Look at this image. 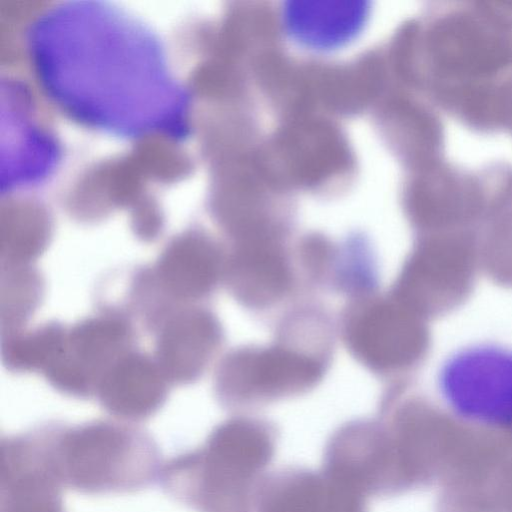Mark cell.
Returning a JSON list of instances; mask_svg holds the SVG:
<instances>
[{"instance_id": "52a82bcc", "label": "cell", "mask_w": 512, "mask_h": 512, "mask_svg": "<svg viewBox=\"0 0 512 512\" xmlns=\"http://www.w3.org/2000/svg\"><path fill=\"white\" fill-rule=\"evenodd\" d=\"M223 272L234 297L255 309L282 300L293 283L286 248L267 234L239 240L224 263Z\"/></svg>"}, {"instance_id": "ba28073f", "label": "cell", "mask_w": 512, "mask_h": 512, "mask_svg": "<svg viewBox=\"0 0 512 512\" xmlns=\"http://www.w3.org/2000/svg\"><path fill=\"white\" fill-rule=\"evenodd\" d=\"M102 315L65 333L62 349L46 370L53 383L64 390L83 392L98 373L125 347L130 336L126 324Z\"/></svg>"}, {"instance_id": "8fae6325", "label": "cell", "mask_w": 512, "mask_h": 512, "mask_svg": "<svg viewBox=\"0 0 512 512\" xmlns=\"http://www.w3.org/2000/svg\"><path fill=\"white\" fill-rule=\"evenodd\" d=\"M163 372L142 355L118 360L102 376L101 395L120 410H146L156 405L164 392Z\"/></svg>"}, {"instance_id": "7a4b0ae2", "label": "cell", "mask_w": 512, "mask_h": 512, "mask_svg": "<svg viewBox=\"0 0 512 512\" xmlns=\"http://www.w3.org/2000/svg\"><path fill=\"white\" fill-rule=\"evenodd\" d=\"M278 438L273 423L253 416H235L217 426L199 457L201 511L254 512Z\"/></svg>"}, {"instance_id": "6da1fadb", "label": "cell", "mask_w": 512, "mask_h": 512, "mask_svg": "<svg viewBox=\"0 0 512 512\" xmlns=\"http://www.w3.org/2000/svg\"><path fill=\"white\" fill-rule=\"evenodd\" d=\"M26 45L42 88L73 120L126 138L188 135V88L157 33L119 6L54 4L29 25Z\"/></svg>"}, {"instance_id": "277c9868", "label": "cell", "mask_w": 512, "mask_h": 512, "mask_svg": "<svg viewBox=\"0 0 512 512\" xmlns=\"http://www.w3.org/2000/svg\"><path fill=\"white\" fill-rule=\"evenodd\" d=\"M325 364L311 352L285 344L245 346L221 363L217 390L229 408H249L302 395L322 379Z\"/></svg>"}, {"instance_id": "30bf717a", "label": "cell", "mask_w": 512, "mask_h": 512, "mask_svg": "<svg viewBox=\"0 0 512 512\" xmlns=\"http://www.w3.org/2000/svg\"><path fill=\"white\" fill-rule=\"evenodd\" d=\"M219 248L194 239L166 248L158 266V276L166 290L180 298H199L208 294L224 271Z\"/></svg>"}, {"instance_id": "3957f363", "label": "cell", "mask_w": 512, "mask_h": 512, "mask_svg": "<svg viewBox=\"0 0 512 512\" xmlns=\"http://www.w3.org/2000/svg\"><path fill=\"white\" fill-rule=\"evenodd\" d=\"M437 385L458 419L489 430H512V348L495 343L460 348L442 363Z\"/></svg>"}, {"instance_id": "5b68a950", "label": "cell", "mask_w": 512, "mask_h": 512, "mask_svg": "<svg viewBox=\"0 0 512 512\" xmlns=\"http://www.w3.org/2000/svg\"><path fill=\"white\" fill-rule=\"evenodd\" d=\"M343 339L358 362L376 373L408 363L419 343L416 325L395 297H365L348 309Z\"/></svg>"}, {"instance_id": "9c48e42d", "label": "cell", "mask_w": 512, "mask_h": 512, "mask_svg": "<svg viewBox=\"0 0 512 512\" xmlns=\"http://www.w3.org/2000/svg\"><path fill=\"white\" fill-rule=\"evenodd\" d=\"M221 340L220 324L210 312L181 313L167 323L159 338V367L172 379L193 380L203 372Z\"/></svg>"}, {"instance_id": "8992f818", "label": "cell", "mask_w": 512, "mask_h": 512, "mask_svg": "<svg viewBox=\"0 0 512 512\" xmlns=\"http://www.w3.org/2000/svg\"><path fill=\"white\" fill-rule=\"evenodd\" d=\"M367 499L322 469L286 466L264 477L254 512H369Z\"/></svg>"}]
</instances>
